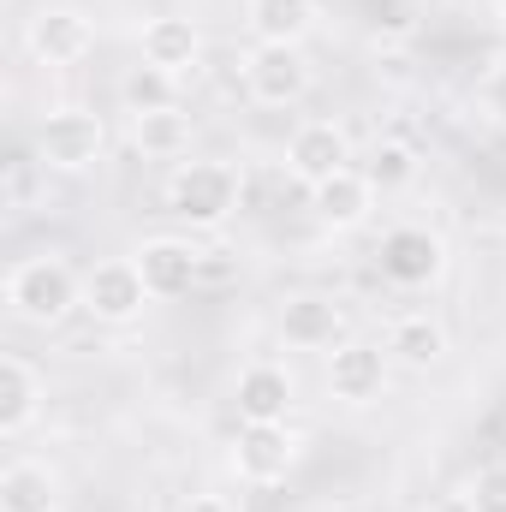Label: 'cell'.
Masks as SVG:
<instances>
[{
    "instance_id": "cell-5",
    "label": "cell",
    "mask_w": 506,
    "mask_h": 512,
    "mask_svg": "<svg viewBox=\"0 0 506 512\" xmlns=\"http://www.w3.org/2000/svg\"><path fill=\"white\" fill-rule=\"evenodd\" d=\"M376 268H381V280L399 286V292H429L447 274V239L429 233V227H417V221H399V227L381 233Z\"/></svg>"
},
{
    "instance_id": "cell-25",
    "label": "cell",
    "mask_w": 506,
    "mask_h": 512,
    "mask_svg": "<svg viewBox=\"0 0 506 512\" xmlns=\"http://www.w3.org/2000/svg\"><path fill=\"white\" fill-rule=\"evenodd\" d=\"M30 167H42V161H30V155H12L6 161V209H24L30 203Z\"/></svg>"
},
{
    "instance_id": "cell-7",
    "label": "cell",
    "mask_w": 506,
    "mask_h": 512,
    "mask_svg": "<svg viewBox=\"0 0 506 512\" xmlns=\"http://www.w3.org/2000/svg\"><path fill=\"white\" fill-rule=\"evenodd\" d=\"M149 304H155V298H149V286H143V274H137L131 256H102V262L84 268V316H90V322H102V328H131V322H143Z\"/></svg>"
},
{
    "instance_id": "cell-19",
    "label": "cell",
    "mask_w": 506,
    "mask_h": 512,
    "mask_svg": "<svg viewBox=\"0 0 506 512\" xmlns=\"http://www.w3.org/2000/svg\"><path fill=\"white\" fill-rule=\"evenodd\" d=\"M66 507V489H60V471L42 465V459H12L0 471V512H60Z\"/></svg>"
},
{
    "instance_id": "cell-21",
    "label": "cell",
    "mask_w": 506,
    "mask_h": 512,
    "mask_svg": "<svg viewBox=\"0 0 506 512\" xmlns=\"http://www.w3.org/2000/svg\"><path fill=\"white\" fill-rule=\"evenodd\" d=\"M179 84H185V78H173V72L137 60L126 78H120V108H126V120H137V114H161V108H179Z\"/></svg>"
},
{
    "instance_id": "cell-27",
    "label": "cell",
    "mask_w": 506,
    "mask_h": 512,
    "mask_svg": "<svg viewBox=\"0 0 506 512\" xmlns=\"http://www.w3.org/2000/svg\"><path fill=\"white\" fill-rule=\"evenodd\" d=\"M495 24H501V36H506V0H495Z\"/></svg>"
},
{
    "instance_id": "cell-4",
    "label": "cell",
    "mask_w": 506,
    "mask_h": 512,
    "mask_svg": "<svg viewBox=\"0 0 506 512\" xmlns=\"http://www.w3.org/2000/svg\"><path fill=\"white\" fill-rule=\"evenodd\" d=\"M239 78H245V96H251L256 108H298L316 90L310 54L286 48V42H251L245 60H239Z\"/></svg>"
},
{
    "instance_id": "cell-14",
    "label": "cell",
    "mask_w": 506,
    "mask_h": 512,
    "mask_svg": "<svg viewBox=\"0 0 506 512\" xmlns=\"http://www.w3.org/2000/svg\"><path fill=\"white\" fill-rule=\"evenodd\" d=\"M292 405H298V382H292L286 364L256 358V364L239 370V382H233V411H239V423H292Z\"/></svg>"
},
{
    "instance_id": "cell-9",
    "label": "cell",
    "mask_w": 506,
    "mask_h": 512,
    "mask_svg": "<svg viewBox=\"0 0 506 512\" xmlns=\"http://www.w3.org/2000/svg\"><path fill=\"white\" fill-rule=\"evenodd\" d=\"M387 376H393V364H387V352H381L376 340H340V346L322 358L328 393H334L340 405H352V411L376 405L381 393H387Z\"/></svg>"
},
{
    "instance_id": "cell-22",
    "label": "cell",
    "mask_w": 506,
    "mask_h": 512,
    "mask_svg": "<svg viewBox=\"0 0 506 512\" xmlns=\"http://www.w3.org/2000/svg\"><path fill=\"white\" fill-rule=\"evenodd\" d=\"M364 173H370V185H376L381 197H393V191H405L417 179V149L405 137H381L376 149H370V161H364Z\"/></svg>"
},
{
    "instance_id": "cell-8",
    "label": "cell",
    "mask_w": 506,
    "mask_h": 512,
    "mask_svg": "<svg viewBox=\"0 0 506 512\" xmlns=\"http://www.w3.org/2000/svg\"><path fill=\"white\" fill-rule=\"evenodd\" d=\"M304 459V441L292 423H239L233 435V471L251 489H280Z\"/></svg>"
},
{
    "instance_id": "cell-17",
    "label": "cell",
    "mask_w": 506,
    "mask_h": 512,
    "mask_svg": "<svg viewBox=\"0 0 506 512\" xmlns=\"http://www.w3.org/2000/svg\"><path fill=\"white\" fill-rule=\"evenodd\" d=\"M42 405H48L42 370H36L24 352H6V358H0V441L30 435L36 417H42Z\"/></svg>"
},
{
    "instance_id": "cell-13",
    "label": "cell",
    "mask_w": 506,
    "mask_h": 512,
    "mask_svg": "<svg viewBox=\"0 0 506 512\" xmlns=\"http://www.w3.org/2000/svg\"><path fill=\"white\" fill-rule=\"evenodd\" d=\"M274 328H280V340H286L292 352H334V346L346 340V310H340L328 292H292V298L280 304Z\"/></svg>"
},
{
    "instance_id": "cell-16",
    "label": "cell",
    "mask_w": 506,
    "mask_h": 512,
    "mask_svg": "<svg viewBox=\"0 0 506 512\" xmlns=\"http://www.w3.org/2000/svg\"><path fill=\"white\" fill-rule=\"evenodd\" d=\"M447 322L441 316H429V310H399L393 322H387V334H381V352H387V364L393 370H411V376H423V370H435L441 358H447Z\"/></svg>"
},
{
    "instance_id": "cell-10",
    "label": "cell",
    "mask_w": 506,
    "mask_h": 512,
    "mask_svg": "<svg viewBox=\"0 0 506 512\" xmlns=\"http://www.w3.org/2000/svg\"><path fill=\"white\" fill-rule=\"evenodd\" d=\"M352 167V131L340 120H304L286 137V179H298L304 191H316L322 179Z\"/></svg>"
},
{
    "instance_id": "cell-11",
    "label": "cell",
    "mask_w": 506,
    "mask_h": 512,
    "mask_svg": "<svg viewBox=\"0 0 506 512\" xmlns=\"http://www.w3.org/2000/svg\"><path fill=\"white\" fill-rule=\"evenodd\" d=\"M137 274H143V286H149V298L155 304H173V298H185L197 280H203V251L191 245V239H179V233H155V239H143L137 251Z\"/></svg>"
},
{
    "instance_id": "cell-2",
    "label": "cell",
    "mask_w": 506,
    "mask_h": 512,
    "mask_svg": "<svg viewBox=\"0 0 506 512\" xmlns=\"http://www.w3.org/2000/svg\"><path fill=\"white\" fill-rule=\"evenodd\" d=\"M239 197H245V167L239 161H179L167 191H161L167 215L191 233H221L239 215Z\"/></svg>"
},
{
    "instance_id": "cell-15",
    "label": "cell",
    "mask_w": 506,
    "mask_h": 512,
    "mask_svg": "<svg viewBox=\"0 0 506 512\" xmlns=\"http://www.w3.org/2000/svg\"><path fill=\"white\" fill-rule=\"evenodd\" d=\"M137 60L143 66H161L173 78H191L203 66V30L185 18V12H155L143 30H137Z\"/></svg>"
},
{
    "instance_id": "cell-20",
    "label": "cell",
    "mask_w": 506,
    "mask_h": 512,
    "mask_svg": "<svg viewBox=\"0 0 506 512\" xmlns=\"http://www.w3.org/2000/svg\"><path fill=\"white\" fill-rule=\"evenodd\" d=\"M191 137H197V126L185 108H161V114L131 120V149L143 161H179V155H191Z\"/></svg>"
},
{
    "instance_id": "cell-26",
    "label": "cell",
    "mask_w": 506,
    "mask_h": 512,
    "mask_svg": "<svg viewBox=\"0 0 506 512\" xmlns=\"http://www.w3.org/2000/svg\"><path fill=\"white\" fill-rule=\"evenodd\" d=\"M179 512H239L227 495H185V507Z\"/></svg>"
},
{
    "instance_id": "cell-24",
    "label": "cell",
    "mask_w": 506,
    "mask_h": 512,
    "mask_svg": "<svg viewBox=\"0 0 506 512\" xmlns=\"http://www.w3.org/2000/svg\"><path fill=\"white\" fill-rule=\"evenodd\" d=\"M465 512H506V465H483L465 483Z\"/></svg>"
},
{
    "instance_id": "cell-6",
    "label": "cell",
    "mask_w": 506,
    "mask_h": 512,
    "mask_svg": "<svg viewBox=\"0 0 506 512\" xmlns=\"http://www.w3.org/2000/svg\"><path fill=\"white\" fill-rule=\"evenodd\" d=\"M24 54L48 72H66V66H84L96 54V18L78 12V6H36L24 18Z\"/></svg>"
},
{
    "instance_id": "cell-1",
    "label": "cell",
    "mask_w": 506,
    "mask_h": 512,
    "mask_svg": "<svg viewBox=\"0 0 506 512\" xmlns=\"http://www.w3.org/2000/svg\"><path fill=\"white\" fill-rule=\"evenodd\" d=\"M6 310L12 322L24 328H60L84 310V274L66 262L60 251H36V256H18L6 268Z\"/></svg>"
},
{
    "instance_id": "cell-23",
    "label": "cell",
    "mask_w": 506,
    "mask_h": 512,
    "mask_svg": "<svg viewBox=\"0 0 506 512\" xmlns=\"http://www.w3.org/2000/svg\"><path fill=\"white\" fill-rule=\"evenodd\" d=\"M477 114L506 131V54H495L483 66V78H477Z\"/></svg>"
},
{
    "instance_id": "cell-3",
    "label": "cell",
    "mask_w": 506,
    "mask_h": 512,
    "mask_svg": "<svg viewBox=\"0 0 506 512\" xmlns=\"http://www.w3.org/2000/svg\"><path fill=\"white\" fill-rule=\"evenodd\" d=\"M102 155H108L102 114H90L78 102H60V108L42 114V126H36V161H42V173H66L72 179V173H90Z\"/></svg>"
},
{
    "instance_id": "cell-12",
    "label": "cell",
    "mask_w": 506,
    "mask_h": 512,
    "mask_svg": "<svg viewBox=\"0 0 506 512\" xmlns=\"http://www.w3.org/2000/svg\"><path fill=\"white\" fill-rule=\"evenodd\" d=\"M376 185H370V173L364 167H346V173H334V179H322L316 191H310V215H316V227L328 233V239H346V233H364L370 227V215H376Z\"/></svg>"
},
{
    "instance_id": "cell-18",
    "label": "cell",
    "mask_w": 506,
    "mask_h": 512,
    "mask_svg": "<svg viewBox=\"0 0 506 512\" xmlns=\"http://www.w3.org/2000/svg\"><path fill=\"white\" fill-rule=\"evenodd\" d=\"M322 18V0H245V30L251 42H286L304 48Z\"/></svg>"
}]
</instances>
